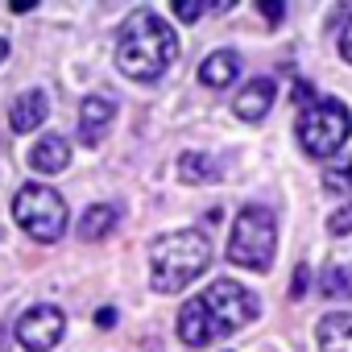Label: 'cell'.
I'll list each match as a JSON object with an SVG mask.
<instances>
[{"instance_id":"cell-1","label":"cell","mask_w":352,"mask_h":352,"mask_svg":"<svg viewBox=\"0 0 352 352\" xmlns=\"http://www.w3.org/2000/svg\"><path fill=\"white\" fill-rule=\"evenodd\" d=\"M174 58H179V34H174L153 9H137L120 25L116 42V67L133 83H157Z\"/></svg>"},{"instance_id":"cell-2","label":"cell","mask_w":352,"mask_h":352,"mask_svg":"<svg viewBox=\"0 0 352 352\" xmlns=\"http://www.w3.org/2000/svg\"><path fill=\"white\" fill-rule=\"evenodd\" d=\"M208 265H212V241H208V232H199V228L166 232L149 249V286L157 294H179Z\"/></svg>"},{"instance_id":"cell-3","label":"cell","mask_w":352,"mask_h":352,"mask_svg":"<svg viewBox=\"0 0 352 352\" xmlns=\"http://www.w3.org/2000/svg\"><path fill=\"white\" fill-rule=\"evenodd\" d=\"M274 253H278V220H274V212L261 208V204L241 208L236 224H232V236H228V261L241 265V270L265 274L274 265Z\"/></svg>"},{"instance_id":"cell-4","label":"cell","mask_w":352,"mask_h":352,"mask_svg":"<svg viewBox=\"0 0 352 352\" xmlns=\"http://www.w3.org/2000/svg\"><path fill=\"white\" fill-rule=\"evenodd\" d=\"M13 220L38 245H54L67 232V199L46 183H25L13 195Z\"/></svg>"},{"instance_id":"cell-5","label":"cell","mask_w":352,"mask_h":352,"mask_svg":"<svg viewBox=\"0 0 352 352\" xmlns=\"http://www.w3.org/2000/svg\"><path fill=\"white\" fill-rule=\"evenodd\" d=\"M352 133V116L340 100H315L298 112V145L311 157H336Z\"/></svg>"},{"instance_id":"cell-6","label":"cell","mask_w":352,"mask_h":352,"mask_svg":"<svg viewBox=\"0 0 352 352\" xmlns=\"http://www.w3.org/2000/svg\"><path fill=\"white\" fill-rule=\"evenodd\" d=\"M199 302H204V311H208V319H212L216 340H220V336H236L241 327H249V323L261 315L257 294H253L249 286H241L236 278H216V282L199 294Z\"/></svg>"},{"instance_id":"cell-7","label":"cell","mask_w":352,"mask_h":352,"mask_svg":"<svg viewBox=\"0 0 352 352\" xmlns=\"http://www.w3.org/2000/svg\"><path fill=\"white\" fill-rule=\"evenodd\" d=\"M13 336H17V344H21L25 352H50V348H58L63 336H67V315H63V307H54V302H38V307H30V311L17 319Z\"/></svg>"},{"instance_id":"cell-8","label":"cell","mask_w":352,"mask_h":352,"mask_svg":"<svg viewBox=\"0 0 352 352\" xmlns=\"http://www.w3.org/2000/svg\"><path fill=\"white\" fill-rule=\"evenodd\" d=\"M274 100H278V87H274V79H270V75H261V79H249V83L236 91V100H232V112H236L241 120L257 124V120H265V116H270Z\"/></svg>"},{"instance_id":"cell-9","label":"cell","mask_w":352,"mask_h":352,"mask_svg":"<svg viewBox=\"0 0 352 352\" xmlns=\"http://www.w3.org/2000/svg\"><path fill=\"white\" fill-rule=\"evenodd\" d=\"M112 120H116V100H108V96H87V100L79 104V137H83V145H100Z\"/></svg>"},{"instance_id":"cell-10","label":"cell","mask_w":352,"mask_h":352,"mask_svg":"<svg viewBox=\"0 0 352 352\" xmlns=\"http://www.w3.org/2000/svg\"><path fill=\"white\" fill-rule=\"evenodd\" d=\"M179 340H183L187 348H208V344L216 340L212 319H208V311H204L199 298H187V302H183V311H179Z\"/></svg>"},{"instance_id":"cell-11","label":"cell","mask_w":352,"mask_h":352,"mask_svg":"<svg viewBox=\"0 0 352 352\" xmlns=\"http://www.w3.org/2000/svg\"><path fill=\"white\" fill-rule=\"evenodd\" d=\"M319 352H352V311H331L315 323Z\"/></svg>"},{"instance_id":"cell-12","label":"cell","mask_w":352,"mask_h":352,"mask_svg":"<svg viewBox=\"0 0 352 352\" xmlns=\"http://www.w3.org/2000/svg\"><path fill=\"white\" fill-rule=\"evenodd\" d=\"M46 112H50V96H46V91H25V96H17L13 108H9V129H13V133H34V129L46 120Z\"/></svg>"},{"instance_id":"cell-13","label":"cell","mask_w":352,"mask_h":352,"mask_svg":"<svg viewBox=\"0 0 352 352\" xmlns=\"http://www.w3.org/2000/svg\"><path fill=\"white\" fill-rule=\"evenodd\" d=\"M71 166V145H67V137H58V133H46L38 145H34V153H30V170H38V174H58V170H67Z\"/></svg>"},{"instance_id":"cell-14","label":"cell","mask_w":352,"mask_h":352,"mask_svg":"<svg viewBox=\"0 0 352 352\" xmlns=\"http://www.w3.org/2000/svg\"><path fill=\"white\" fill-rule=\"evenodd\" d=\"M241 75V54L236 50H212L208 58H204V67H199V83L204 87H228L232 79Z\"/></svg>"},{"instance_id":"cell-15","label":"cell","mask_w":352,"mask_h":352,"mask_svg":"<svg viewBox=\"0 0 352 352\" xmlns=\"http://www.w3.org/2000/svg\"><path fill=\"white\" fill-rule=\"evenodd\" d=\"M116 224H120V208H116V204H91V208L79 216V236H83V241H104Z\"/></svg>"},{"instance_id":"cell-16","label":"cell","mask_w":352,"mask_h":352,"mask_svg":"<svg viewBox=\"0 0 352 352\" xmlns=\"http://www.w3.org/2000/svg\"><path fill=\"white\" fill-rule=\"evenodd\" d=\"M179 179L191 183V187H199V183H216V179H220V166H216L212 153L187 149V153H179Z\"/></svg>"},{"instance_id":"cell-17","label":"cell","mask_w":352,"mask_h":352,"mask_svg":"<svg viewBox=\"0 0 352 352\" xmlns=\"http://www.w3.org/2000/svg\"><path fill=\"white\" fill-rule=\"evenodd\" d=\"M319 294L323 298H336V302H348L352 298V261H336L319 274Z\"/></svg>"},{"instance_id":"cell-18","label":"cell","mask_w":352,"mask_h":352,"mask_svg":"<svg viewBox=\"0 0 352 352\" xmlns=\"http://www.w3.org/2000/svg\"><path fill=\"white\" fill-rule=\"evenodd\" d=\"M323 187H327L331 195H352V157L323 170Z\"/></svg>"},{"instance_id":"cell-19","label":"cell","mask_w":352,"mask_h":352,"mask_svg":"<svg viewBox=\"0 0 352 352\" xmlns=\"http://www.w3.org/2000/svg\"><path fill=\"white\" fill-rule=\"evenodd\" d=\"M327 232H331V236H352V199L327 216Z\"/></svg>"},{"instance_id":"cell-20","label":"cell","mask_w":352,"mask_h":352,"mask_svg":"<svg viewBox=\"0 0 352 352\" xmlns=\"http://www.w3.org/2000/svg\"><path fill=\"white\" fill-rule=\"evenodd\" d=\"M208 13V5H199V0H174V17L179 21H199Z\"/></svg>"},{"instance_id":"cell-21","label":"cell","mask_w":352,"mask_h":352,"mask_svg":"<svg viewBox=\"0 0 352 352\" xmlns=\"http://www.w3.org/2000/svg\"><path fill=\"white\" fill-rule=\"evenodd\" d=\"M311 286V270L307 265H294V278H290V298H302Z\"/></svg>"},{"instance_id":"cell-22","label":"cell","mask_w":352,"mask_h":352,"mask_svg":"<svg viewBox=\"0 0 352 352\" xmlns=\"http://www.w3.org/2000/svg\"><path fill=\"white\" fill-rule=\"evenodd\" d=\"M257 9H261V17H265L270 25H278V21H282V13H286V9L278 5V0H261V5H257Z\"/></svg>"},{"instance_id":"cell-23","label":"cell","mask_w":352,"mask_h":352,"mask_svg":"<svg viewBox=\"0 0 352 352\" xmlns=\"http://www.w3.org/2000/svg\"><path fill=\"white\" fill-rule=\"evenodd\" d=\"M340 54H344V63H352V17H348V25L340 34Z\"/></svg>"},{"instance_id":"cell-24","label":"cell","mask_w":352,"mask_h":352,"mask_svg":"<svg viewBox=\"0 0 352 352\" xmlns=\"http://www.w3.org/2000/svg\"><path fill=\"white\" fill-rule=\"evenodd\" d=\"M96 323H100V327H112V323H116V311H112V307H100V311H96Z\"/></svg>"},{"instance_id":"cell-25","label":"cell","mask_w":352,"mask_h":352,"mask_svg":"<svg viewBox=\"0 0 352 352\" xmlns=\"http://www.w3.org/2000/svg\"><path fill=\"white\" fill-rule=\"evenodd\" d=\"M5 58H9V42H5V38H0V63H5Z\"/></svg>"}]
</instances>
